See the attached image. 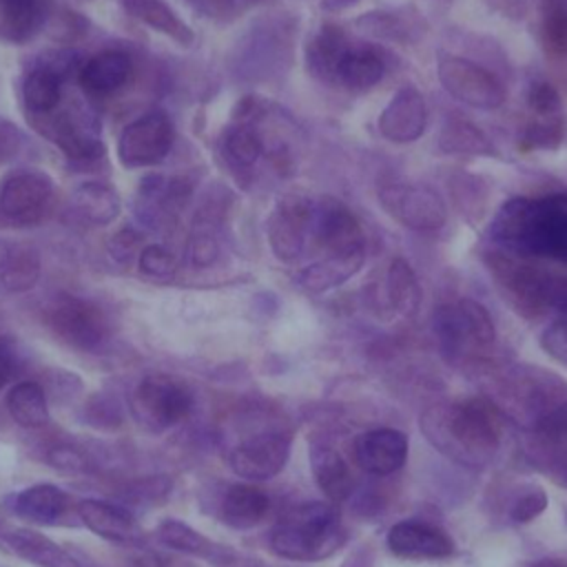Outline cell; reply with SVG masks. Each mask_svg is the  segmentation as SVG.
<instances>
[{"label": "cell", "instance_id": "cell-3", "mask_svg": "<svg viewBox=\"0 0 567 567\" xmlns=\"http://www.w3.org/2000/svg\"><path fill=\"white\" fill-rule=\"evenodd\" d=\"M434 332L441 350L456 359L483 354L496 339L489 312L474 299H456L441 306L434 315Z\"/></svg>", "mask_w": 567, "mask_h": 567}, {"label": "cell", "instance_id": "cell-20", "mask_svg": "<svg viewBox=\"0 0 567 567\" xmlns=\"http://www.w3.org/2000/svg\"><path fill=\"white\" fill-rule=\"evenodd\" d=\"M310 467L317 485L330 501H343L352 492V476L343 456L330 445L315 443L310 447Z\"/></svg>", "mask_w": 567, "mask_h": 567}, {"label": "cell", "instance_id": "cell-1", "mask_svg": "<svg viewBox=\"0 0 567 567\" xmlns=\"http://www.w3.org/2000/svg\"><path fill=\"white\" fill-rule=\"evenodd\" d=\"M567 228V193L507 199L492 226V239L516 255L551 257Z\"/></svg>", "mask_w": 567, "mask_h": 567}, {"label": "cell", "instance_id": "cell-11", "mask_svg": "<svg viewBox=\"0 0 567 567\" xmlns=\"http://www.w3.org/2000/svg\"><path fill=\"white\" fill-rule=\"evenodd\" d=\"M312 226L326 257H365L363 228L341 202L323 199L315 208Z\"/></svg>", "mask_w": 567, "mask_h": 567}, {"label": "cell", "instance_id": "cell-36", "mask_svg": "<svg viewBox=\"0 0 567 567\" xmlns=\"http://www.w3.org/2000/svg\"><path fill=\"white\" fill-rule=\"evenodd\" d=\"M565 137L563 115L551 117H534L525 124L520 133V148L523 151H547L558 148Z\"/></svg>", "mask_w": 567, "mask_h": 567}, {"label": "cell", "instance_id": "cell-38", "mask_svg": "<svg viewBox=\"0 0 567 567\" xmlns=\"http://www.w3.org/2000/svg\"><path fill=\"white\" fill-rule=\"evenodd\" d=\"M543 35L551 49L567 51V11L558 0H540Z\"/></svg>", "mask_w": 567, "mask_h": 567}, {"label": "cell", "instance_id": "cell-29", "mask_svg": "<svg viewBox=\"0 0 567 567\" xmlns=\"http://www.w3.org/2000/svg\"><path fill=\"white\" fill-rule=\"evenodd\" d=\"M7 410L22 427H42L49 421L47 394L35 381H20L7 394Z\"/></svg>", "mask_w": 567, "mask_h": 567}, {"label": "cell", "instance_id": "cell-2", "mask_svg": "<svg viewBox=\"0 0 567 567\" xmlns=\"http://www.w3.org/2000/svg\"><path fill=\"white\" fill-rule=\"evenodd\" d=\"M343 540L339 514L328 503L295 507L270 536V547L288 560H319L330 556Z\"/></svg>", "mask_w": 567, "mask_h": 567}, {"label": "cell", "instance_id": "cell-14", "mask_svg": "<svg viewBox=\"0 0 567 567\" xmlns=\"http://www.w3.org/2000/svg\"><path fill=\"white\" fill-rule=\"evenodd\" d=\"M427 106L414 86H401L379 115V131L394 144H408L423 135Z\"/></svg>", "mask_w": 567, "mask_h": 567}, {"label": "cell", "instance_id": "cell-42", "mask_svg": "<svg viewBox=\"0 0 567 567\" xmlns=\"http://www.w3.org/2000/svg\"><path fill=\"white\" fill-rule=\"evenodd\" d=\"M47 461H49V465H53L55 470L66 472V474H80V472L89 470L86 458L71 445L51 447L49 454H47Z\"/></svg>", "mask_w": 567, "mask_h": 567}, {"label": "cell", "instance_id": "cell-7", "mask_svg": "<svg viewBox=\"0 0 567 567\" xmlns=\"http://www.w3.org/2000/svg\"><path fill=\"white\" fill-rule=\"evenodd\" d=\"M436 73L445 93L456 102L481 111H494L505 102L503 84L487 69L472 60L456 55L441 58Z\"/></svg>", "mask_w": 567, "mask_h": 567}, {"label": "cell", "instance_id": "cell-19", "mask_svg": "<svg viewBox=\"0 0 567 567\" xmlns=\"http://www.w3.org/2000/svg\"><path fill=\"white\" fill-rule=\"evenodd\" d=\"M80 84L95 95H106L120 89L128 75H131V60L124 51L109 49L91 58L84 66L78 71Z\"/></svg>", "mask_w": 567, "mask_h": 567}, {"label": "cell", "instance_id": "cell-5", "mask_svg": "<svg viewBox=\"0 0 567 567\" xmlns=\"http://www.w3.org/2000/svg\"><path fill=\"white\" fill-rule=\"evenodd\" d=\"M53 206L55 186L40 171H13L0 182V226H35L49 217Z\"/></svg>", "mask_w": 567, "mask_h": 567}, {"label": "cell", "instance_id": "cell-44", "mask_svg": "<svg viewBox=\"0 0 567 567\" xmlns=\"http://www.w3.org/2000/svg\"><path fill=\"white\" fill-rule=\"evenodd\" d=\"M20 370V357L11 339L0 337V388H4Z\"/></svg>", "mask_w": 567, "mask_h": 567}, {"label": "cell", "instance_id": "cell-18", "mask_svg": "<svg viewBox=\"0 0 567 567\" xmlns=\"http://www.w3.org/2000/svg\"><path fill=\"white\" fill-rule=\"evenodd\" d=\"M80 520L97 536L109 540H131L135 536L133 516L109 501L97 498H82L78 503Z\"/></svg>", "mask_w": 567, "mask_h": 567}, {"label": "cell", "instance_id": "cell-9", "mask_svg": "<svg viewBox=\"0 0 567 567\" xmlns=\"http://www.w3.org/2000/svg\"><path fill=\"white\" fill-rule=\"evenodd\" d=\"M49 326L53 332L73 348L93 350L106 339V319L97 306L60 295L49 308Z\"/></svg>", "mask_w": 567, "mask_h": 567}, {"label": "cell", "instance_id": "cell-33", "mask_svg": "<svg viewBox=\"0 0 567 567\" xmlns=\"http://www.w3.org/2000/svg\"><path fill=\"white\" fill-rule=\"evenodd\" d=\"M388 299L403 317L416 315L421 306V286L405 259H394L388 268Z\"/></svg>", "mask_w": 567, "mask_h": 567}, {"label": "cell", "instance_id": "cell-35", "mask_svg": "<svg viewBox=\"0 0 567 567\" xmlns=\"http://www.w3.org/2000/svg\"><path fill=\"white\" fill-rule=\"evenodd\" d=\"M75 206L82 217L93 224H109L120 213L117 195L109 186L95 182H86L75 190Z\"/></svg>", "mask_w": 567, "mask_h": 567}, {"label": "cell", "instance_id": "cell-24", "mask_svg": "<svg viewBox=\"0 0 567 567\" xmlns=\"http://www.w3.org/2000/svg\"><path fill=\"white\" fill-rule=\"evenodd\" d=\"M268 494L250 483L233 485L221 503V516L237 529L255 527L268 512Z\"/></svg>", "mask_w": 567, "mask_h": 567}, {"label": "cell", "instance_id": "cell-32", "mask_svg": "<svg viewBox=\"0 0 567 567\" xmlns=\"http://www.w3.org/2000/svg\"><path fill=\"white\" fill-rule=\"evenodd\" d=\"M357 29L363 33L385 38V40H399L408 42L412 35L421 38L423 33V18H405L396 11H372L357 20Z\"/></svg>", "mask_w": 567, "mask_h": 567}, {"label": "cell", "instance_id": "cell-21", "mask_svg": "<svg viewBox=\"0 0 567 567\" xmlns=\"http://www.w3.org/2000/svg\"><path fill=\"white\" fill-rule=\"evenodd\" d=\"M385 73V60L372 47H348L341 55L334 80L348 89H370Z\"/></svg>", "mask_w": 567, "mask_h": 567}, {"label": "cell", "instance_id": "cell-17", "mask_svg": "<svg viewBox=\"0 0 567 567\" xmlns=\"http://www.w3.org/2000/svg\"><path fill=\"white\" fill-rule=\"evenodd\" d=\"M0 549L38 567H82L80 560L51 538L31 529H9L0 525Z\"/></svg>", "mask_w": 567, "mask_h": 567}, {"label": "cell", "instance_id": "cell-39", "mask_svg": "<svg viewBox=\"0 0 567 567\" xmlns=\"http://www.w3.org/2000/svg\"><path fill=\"white\" fill-rule=\"evenodd\" d=\"M527 106L534 111L536 117H551V115H560L563 100L554 84L538 80V82H532L527 91Z\"/></svg>", "mask_w": 567, "mask_h": 567}, {"label": "cell", "instance_id": "cell-28", "mask_svg": "<svg viewBox=\"0 0 567 567\" xmlns=\"http://www.w3.org/2000/svg\"><path fill=\"white\" fill-rule=\"evenodd\" d=\"M439 148L450 155H494L489 137L465 117H450L441 131Z\"/></svg>", "mask_w": 567, "mask_h": 567}, {"label": "cell", "instance_id": "cell-25", "mask_svg": "<svg viewBox=\"0 0 567 567\" xmlns=\"http://www.w3.org/2000/svg\"><path fill=\"white\" fill-rule=\"evenodd\" d=\"M13 509L18 516H22L31 523L51 525L64 514L66 494L60 487L49 485V483L31 485L13 498Z\"/></svg>", "mask_w": 567, "mask_h": 567}, {"label": "cell", "instance_id": "cell-16", "mask_svg": "<svg viewBox=\"0 0 567 567\" xmlns=\"http://www.w3.org/2000/svg\"><path fill=\"white\" fill-rule=\"evenodd\" d=\"M388 549L403 558H441L454 551V543L434 525L403 520L388 532Z\"/></svg>", "mask_w": 567, "mask_h": 567}, {"label": "cell", "instance_id": "cell-27", "mask_svg": "<svg viewBox=\"0 0 567 567\" xmlns=\"http://www.w3.org/2000/svg\"><path fill=\"white\" fill-rule=\"evenodd\" d=\"M157 536L164 545H168L175 551L182 554H190V556H199L206 560H224V554H228L226 547H219L217 543L208 540L206 536H202L197 529H193L190 525L182 523V520H164L157 527Z\"/></svg>", "mask_w": 567, "mask_h": 567}, {"label": "cell", "instance_id": "cell-10", "mask_svg": "<svg viewBox=\"0 0 567 567\" xmlns=\"http://www.w3.org/2000/svg\"><path fill=\"white\" fill-rule=\"evenodd\" d=\"M173 142V126L171 120L159 113L151 111L135 122H131L117 142V157L126 168L151 166L164 159Z\"/></svg>", "mask_w": 567, "mask_h": 567}, {"label": "cell", "instance_id": "cell-26", "mask_svg": "<svg viewBox=\"0 0 567 567\" xmlns=\"http://www.w3.org/2000/svg\"><path fill=\"white\" fill-rule=\"evenodd\" d=\"M49 0H0V35L22 42L47 20Z\"/></svg>", "mask_w": 567, "mask_h": 567}, {"label": "cell", "instance_id": "cell-50", "mask_svg": "<svg viewBox=\"0 0 567 567\" xmlns=\"http://www.w3.org/2000/svg\"><path fill=\"white\" fill-rule=\"evenodd\" d=\"M0 390H2V388H0Z\"/></svg>", "mask_w": 567, "mask_h": 567}, {"label": "cell", "instance_id": "cell-23", "mask_svg": "<svg viewBox=\"0 0 567 567\" xmlns=\"http://www.w3.org/2000/svg\"><path fill=\"white\" fill-rule=\"evenodd\" d=\"M117 2L128 16L144 22L146 27L168 35L171 40H175L184 47L193 42L190 27L186 22H182V18L164 0H117Z\"/></svg>", "mask_w": 567, "mask_h": 567}, {"label": "cell", "instance_id": "cell-43", "mask_svg": "<svg viewBox=\"0 0 567 567\" xmlns=\"http://www.w3.org/2000/svg\"><path fill=\"white\" fill-rule=\"evenodd\" d=\"M545 507H547L545 492L536 489V492H529V494L520 496V498L514 503V507H512V518L518 520V523H527V520L536 518Z\"/></svg>", "mask_w": 567, "mask_h": 567}, {"label": "cell", "instance_id": "cell-40", "mask_svg": "<svg viewBox=\"0 0 567 567\" xmlns=\"http://www.w3.org/2000/svg\"><path fill=\"white\" fill-rule=\"evenodd\" d=\"M140 270L155 279H166L175 272V257L159 244L146 246L140 252Z\"/></svg>", "mask_w": 567, "mask_h": 567}, {"label": "cell", "instance_id": "cell-15", "mask_svg": "<svg viewBox=\"0 0 567 567\" xmlns=\"http://www.w3.org/2000/svg\"><path fill=\"white\" fill-rule=\"evenodd\" d=\"M354 456L359 467L368 474H392L408 458V439L403 432L390 427L370 430L357 439Z\"/></svg>", "mask_w": 567, "mask_h": 567}, {"label": "cell", "instance_id": "cell-46", "mask_svg": "<svg viewBox=\"0 0 567 567\" xmlns=\"http://www.w3.org/2000/svg\"><path fill=\"white\" fill-rule=\"evenodd\" d=\"M13 246H16V241L0 239V292H7V275H9Z\"/></svg>", "mask_w": 567, "mask_h": 567}, {"label": "cell", "instance_id": "cell-49", "mask_svg": "<svg viewBox=\"0 0 567 567\" xmlns=\"http://www.w3.org/2000/svg\"><path fill=\"white\" fill-rule=\"evenodd\" d=\"M257 0H230V4L233 7H239V9H244V7H250V4H255Z\"/></svg>", "mask_w": 567, "mask_h": 567}, {"label": "cell", "instance_id": "cell-48", "mask_svg": "<svg viewBox=\"0 0 567 567\" xmlns=\"http://www.w3.org/2000/svg\"><path fill=\"white\" fill-rule=\"evenodd\" d=\"M532 567H567V563L558 560V558H549V560H540V563H536Z\"/></svg>", "mask_w": 567, "mask_h": 567}, {"label": "cell", "instance_id": "cell-13", "mask_svg": "<svg viewBox=\"0 0 567 567\" xmlns=\"http://www.w3.org/2000/svg\"><path fill=\"white\" fill-rule=\"evenodd\" d=\"M315 208L303 197H286L272 210L268 221V239L272 252L281 261H292L301 255L308 226H312Z\"/></svg>", "mask_w": 567, "mask_h": 567}, {"label": "cell", "instance_id": "cell-41", "mask_svg": "<svg viewBox=\"0 0 567 567\" xmlns=\"http://www.w3.org/2000/svg\"><path fill=\"white\" fill-rule=\"evenodd\" d=\"M540 346L554 361L567 365V315H560L545 328Z\"/></svg>", "mask_w": 567, "mask_h": 567}, {"label": "cell", "instance_id": "cell-45", "mask_svg": "<svg viewBox=\"0 0 567 567\" xmlns=\"http://www.w3.org/2000/svg\"><path fill=\"white\" fill-rule=\"evenodd\" d=\"M188 257L195 266H208L217 257V241L210 235H195L188 246Z\"/></svg>", "mask_w": 567, "mask_h": 567}, {"label": "cell", "instance_id": "cell-37", "mask_svg": "<svg viewBox=\"0 0 567 567\" xmlns=\"http://www.w3.org/2000/svg\"><path fill=\"white\" fill-rule=\"evenodd\" d=\"M226 151L233 159H237L241 164H252L259 159L264 146H261V137L257 135L255 128H250L246 124H235L226 135Z\"/></svg>", "mask_w": 567, "mask_h": 567}, {"label": "cell", "instance_id": "cell-4", "mask_svg": "<svg viewBox=\"0 0 567 567\" xmlns=\"http://www.w3.org/2000/svg\"><path fill=\"white\" fill-rule=\"evenodd\" d=\"M443 430L461 450L463 458L483 461L501 441L503 419L487 399L474 396L458 401L443 412Z\"/></svg>", "mask_w": 567, "mask_h": 567}, {"label": "cell", "instance_id": "cell-8", "mask_svg": "<svg viewBox=\"0 0 567 567\" xmlns=\"http://www.w3.org/2000/svg\"><path fill=\"white\" fill-rule=\"evenodd\" d=\"M193 396L184 383L166 374L146 377L133 394V412L148 427H171L188 416Z\"/></svg>", "mask_w": 567, "mask_h": 567}, {"label": "cell", "instance_id": "cell-47", "mask_svg": "<svg viewBox=\"0 0 567 567\" xmlns=\"http://www.w3.org/2000/svg\"><path fill=\"white\" fill-rule=\"evenodd\" d=\"M551 259H558V261L567 264V228H565V233H563V237H560V241H558V246H556Z\"/></svg>", "mask_w": 567, "mask_h": 567}, {"label": "cell", "instance_id": "cell-34", "mask_svg": "<svg viewBox=\"0 0 567 567\" xmlns=\"http://www.w3.org/2000/svg\"><path fill=\"white\" fill-rule=\"evenodd\" d=\"M350 47V42L346 40L343 31L334 24H326L312 40V47L308 51L310 58V66L323 75L334 80V69L341 60V55L346 53V49Z\"/></svg>", "mask_w": 567, "mask_h": 567}, {"label": "cell", "instance_id": "cell-22", "mask_svg": "<svg viewBox=\"0 0 567 567\" xmlns=\"http://www.w3.org/2000/svg\"><path fill=\"white\" fill-rule=\"evenodd\" d=\"M58 146L73 159H93L102 153L100 126L80 113H66L55 126Z\"/></svg>", "mask_w": 567, "mask_h": 567}, {"label": "cell", "instance_id": "cell-12", "mask_svg": "<svg viewBox=\"0 0 567 567\" xmlns=\"http://www.w3.org/2000/svg\"><path fill=\"white\" fill-rule=\"evenodd\" d=\"M288 454H290V443L284 434L264 432L239 443L233 450L228 463L239 478L268 481L284 470Z\"/></svg>", "mask_w": 567, "mask_h": 567}, {"label": "cell", "instance_id": "cell-31", "mask_svg": "<svg viewBox=\"0 0 567 567\" xmlns=\"http://www.w3.org/2000/svg\"><path fill=\"white\" fill-rule=\"evenodd\" d=\"M363 259L365 257H323L299 272V284L310 292H323L348 281L361 268Z\"/></svg>", "mask_w": 567, "mask_h": 567}, {"label": "cell", "instance_id": "cell-30", "mask_svg": "<svg viewBox=\"0 0 567 567\" xmlns=\"http://www.w3.org/2000/svg\"><path fill=\"white\" fill-rule=\"evenodd\" d=\"M22 97L27 109L33 113L51 111L62 97V75L53 66L42 62L27 73L22 84Z\"/></svg>", "mask_w": 567, "mask_h": 567}, {"label": "cell", "instance_id": "cell-6", "mask_svg": "<svg viewBox=\"0 0 567 567\" xmlns=\"http://www.w3.org/2000/svg\"><path fill=\"white\" fill-rule=\"evenodd\" d=\"M377 197L390 217L414 230H436L447 219L441 195L423 184L388 182L379 186Z\"/></svg>", "mask_w": 567, "mask_h": 567}]
</instances>
